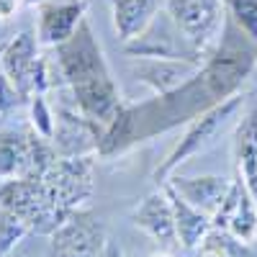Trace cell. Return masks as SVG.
<instances>
[{
	"label": "cell",
	"mask_w": 257,
	"mask_h": 257,
	"mask_svg": "<svg viewBox=\"0 0 257 257\" xmlns=\"http://www.w3.org/2000/svg\"><path fill=\"white\" fill-rule=\"evenodd\" d=\"M93 165L95 155L88 157H57V162L47 170V175L41 178L49 201L62 208V211H77L90 201L95 183H93Z\"/></svg>",
	"instance_id": "277c9868"
},
{
	"label": "cell",
	"mask_w": 257,
	"mask_h": 257,
	"mask_svg": "<svg viewBox=\"0 0 257 257\" xmlns=\"http://www.w3.org/2000/svg\"><path fill=\"white\" fill-rule=\"evenodd\" d=\"M242 155H257V111H247L234 132V160Z\"/></svg>",
	"instance_id": "ffe728a7"
},
{
	"label": "cell",
	"mask_w": 257,
	"mask_h": 257,
	"mask_svg": "<svg viewBox=\"0 0 257 257\" xmlns=\"http://www.w3.org/2000/svg\"><path fill=\"white\" fill-rule=\"evenodd\" d=\"M31 128H0V180H29Z\"/></svg>",
	"instance_id": "5bb4252c"
},
{
	"label": "cell",
	"mask_w": 257,
	"mask_h": 257,
	"mask_svg": "<svg viewBox=\"0 0 257 257\" xmlns=\"http://www.w3.org/2000/svg\"><path fill=\"white\" fill-rule=\"evenodd\" d=\"M167 185H173L188 203H193L196 208L206 211L208 216H213V213L219 211L221 201L226 198L231 180L224 178V175H198V178L173 175L167 180Z\"/></svg>",
	"instance_id": "7c38bea8"
},
{
	"label": "cell",
	"mask_w": 257,
	"mask_h": 257,
	"mask_svg": "<svg viewBox=\"0 0 257 257\" xmlns=\"http://www.w3.org/2000/svg\"><path fill=\"white\" fill-rule=\"evenodd\" d=\"M201 62L188 59H137L132 64V72L139 82H144L155 95H167L185 82H190L201 72Z\"/></svg>",
	"instance_id": "8fae6325"
},
{
	"label": "cell",
	"mask_w": 257,
	"mask_h": 257,
	"mask_svg": "<svg viewBox=\"0 0 257 257\" xmlns=\"http://www.w3.org/2000/svg\"><path fill=\"white\" fill-rule=\"evenodd\" d=\"M24 103H26V98L21 95V90L6 77V72L0 70V116L18 108V105H24Z\"/></svg>",
	"instance_id": "44dd1931"
},
{
	"label": "cell",
	"mask_w": 257,
	"mask_h": 257,
	"mask_svg": "<svg viewBox=\"0 0 257 257\" xmlns=\"http://www.w3.org/2000/svg\"><path fill=\"white\" fill-rule=\"evenodd\" d=\"M26 234H31V226L16 211L0 206V257H8Z\"/></svg>",
	"instance_id": "ac0fdd59"
},
{
	"label": "cell",
	"mask_w": 257,
	"mask_h": 257,
	"mask_svg": "<svg viewBox=\"0 0 257 257\" xmlns=\"http://www.w3.org/2000/svg\"><path fill=\"white\" fill-rule=\"evenodd\" d=\"M24 3H26V6H44L47 0H24Z\"/></svg>",
	"instance_id": "cb8c5ba5"
},
{
	"label": "cell",
	"mask_w": 257,
	"mask_h": 257,
	"mask_svg": "<svg viewBox=\"0 0 257 257\" xmlns=\"http://www.w3.org/2000/svg\"><path fill=\"white\" fill-rule=\"evenodd\" d=\"M52 67H54L57 85H67V88H77L82 82L113 75L88 18L77 26V31L64 44L54 47Z\"/></svg>",
	"instance_id": "7a4b0ae2"
},
{
	"label": "cell",
	"mask_w": 257,
	"mask_h": 257,
	"mask_svg": "<svg viewBox=\"0 0 257 257\" xmlns=\"http://www.w3.org/2000/svg\"><path fill=\"white\" fill-rule=\"evenodd\" d=\"M211 221L219 229H229L234 237H239L247 244L257 242V206H254V201H252L239 173L231 180L226 198L221 201L219 211L211 216Z\"/></svg>",
	"instance_id": "ba28073f"
},
{
	"label": "cell",
	"mask_w": 257,
	"mask_h": 257,
	"mask_svg": "<svg viewBox=\"0 0 257 257\" xmlns=\"http://www.w3.org/2000/svg\"><path fill=\"white\" fill-rule=\"evenodd\" d=\"M100 257H126V254H123V249H121L118 242L108 239V242H105V247H103V252H100Z\"/></svg>",
	"instance_id": "603a6c76"
},
{
	"label": "cell",
	"mask_w": 257,
	"mask_h": 257,
	"mask_svg": "<svg viewBox=\"0 0 257 257\" xmlns=\"http://www.w3.org/2000/svg\"><path fill=\"white\" fill-rule=\"evenodd\" d=\"M170 196V203H173V213H175V231H178V242L183 249L196 252L198 244L203 242V237L213 229V221L206 211L196 208L193 203H188L180 193L173 185H162Z\"/></svg>",
	"instance_id": "4fadbf2b"
},
{
	"label": "cell",
	"mask_w": 257,
	"mask_h": 257,
	"mask_svg": "<svg viewBox=\"0 0 257 257\" xmlns=\"http://www.w3.org/2000/svg\"><path fill=\"white\" fill-rule=\"evenodd\" d=\"M29 128L44 139H54V128H57V108L47 100V93H39L29 98Z\"/></svg>",
	"instance_id": "e0dca14e"
},
{
	"label": "cell",
	"mask_w": 257,
	"mask_h": 257,
	"mask_svg": "<svg viewBox=\"0 0 257 257\" xmlns=\"http://www.w3.org/2000/svg\"><path fill=\"white\" fill-rule=\"evenodd\" d=\"M149 257H173V254H167V252H155V254H149Z\"/></svg>",
	"instance_id": "d4e9b609"
},
{
	"label": "cell",
	"mask_w": 257,
	"mask_h": 257,
	"mask_svg": "<svg viewBox=\"0 0 257 257\" xmlns=\"http://www.w3.org/2000/svg\"><path fill=\"white\" fill-rule=\"evenodd\" d=\"M126 54L134 59H188V62H206L190 41L180 34V29L173 24L167 11H157V16L137 39L123 44Z\"/></svg>",
	"instance_id": "5b68a950"
},
{
	"label": "cell",
	"mask_w": 257,
	"mask_h": 257,
	"mask_svg": "<svg viewBox=\"0 0 257 257\" xmlns=\"http://www.w3.org/2000/svg\"><path fill=\"white\" fill-rule=\"evenodd\" d=\"M21 3H24V0H0V21L13 18Z\"/></svg>",
	"instance_id": "7402d4cb"
},
{
	"label": "cell",
	"mask_w": 257,
	"mask_h": 257,
	"mask_svg": "<svg viewBox=\"0 0 257 257\" xmlns=\"http://www.w3.org/2000/svg\"><path fill=\"white\" fill-rule=\"evenodd\" d=\"M165 11L203 59L216 49L226 26L224 0H165Z\"/></svg>",
	"instance_id": "3957f363"
},
{
	"label": "cell",
	"mask_w": 257,
	"mask_h": 257,
	"mask_svg": "<svg viewBox=\"0 0 257 257\" xmlns=\"http://www.w3.org/2000/svg\"><path fill=\"white\" fill-rule=\"evenodd\" d=\"M226 16L257 47V0H224Z\"/></svg>",
	"instance_id": "d6986e66"
},
{
	"label": "cell",
	"mask_w": 257,
	"mask_h": 257,
	"mask_svg": "<svg viewBox=\"0 0 257 257\" xmlns=\"http://www.w3.org/2000/svg\"><path fill=\"white\" fill-rule=\"evenodd\" d=\"M157 0H111V21L121 44L137 39L157 16Z\"/></svg>",
	"instance_id": "9a60e30c"
},
{
	"label": "cell",
	"mask_w": 257,
	"mask_h": 257,
	"mask_svg": "<svg viewBox=\"0 0 257 257\" xmlns=\"http://www.w3.org/2000/svg\"><path fill=\"white\" fill-rule=\"evenodd\" d=\"M103 126L85 116L77 105H57V128H54V149L59 157H88L100 152Z\"/></svg>",
	"instance_id": "52a82bcc"
},
{
	"label": "cell",
	"mask_w": 257,
	"mask_h": 257,
	"mask_svg": "<svg viewBox=\"0 0 257 257\" xmlns=\"http://www.w3.org/2000/svg\"><path fill=\"white\" fill-rule=\"evenodd\" d=\"M244 105V95L237 93V95H229L226 100L211 105L203 113H198L185 128V134L178 139V144L170 149V155L160 162V167L155 170V183L157 185H165L170 178L175 175V170L188 162L190 157H196L201 152H206L208 147L216 144V139L226 132V128L237 121L239 111Z\"/></svg>",
	"instance_id": "6da1fadb"
},
{
	"label": "cell",
	"mask_w": 257,
	"mask_h": 257,
	"mask_svg": "<svg viewBox=\"0 0 257 257\" xmlns=\"http://www.w3.org/2000/svg\"><path fill=\"white\" fill-rule=\"evenodd\" d=\"M132 224L139 231H144L149 239L160 242L162 247H180L178 231H175L173 203H170V196L162 185H160V190L149 193V196L134 208Z\"/></svg>",
	"instance_id": "30bf717a"
},
{
	"label": "cell",
	"mask_w": 257,
	"mask_h": 257,
	"mask_svg": "<svg viewBox=\"0 0 257 257\" xmlns=\"http://www.w3.org/2000/svg\"><path fill=\"white\" fill-rule=\"evenodd\" d=\"M108 234L95 213L77 208L49 234V257H100Z\"/></svg>",
	"instance_id": "8992f818"
},
{
	"label": "cell",
	"mask_w": 257,
	"mask_h": 257,
	"mask_svg": "<svg viewBox=\"0 0 257 257\" xmlns=\"http://www.w3.org/2000/svg\"><path fill=\"white\" fill-rule=\"evenodd\" d=\"M196 257H254L252 244L234 237L229 229L213 226L196 249Z\"/></svg>",
	"instance_id": "2e32d148"
},
{
	"label": "cell",
	"mask_w": 257,
	"mask_h": 257,
	"mask_svg": "<svg viewBox=\"0 0 257 257\" xmlns=\"http://www.w3.org/2000/svg\"><path fill=\"white\" fill-rule=\"evenodd\" d=\"M85 16V3L82 0H47L39 6L36 16V39L41 47H59L64 44L82 21Z\"/></svg>",
	"instance_id": "9c48e42d"
}]
</instances>
